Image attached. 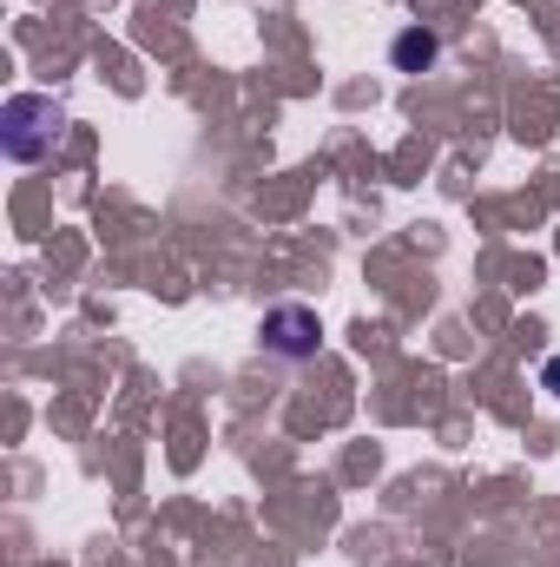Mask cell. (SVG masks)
I'll list each match as a JSON object with an SVG mask.
<instances>
[{
	"mask_svg": "<svg viewBox=\"0 0 560 567\" xmlns=\"http://www.w3.org/2000/svg\"><path fill=\"white\" fill-rule=\"evenodd\" d=\"M265 343L278 350V357H310L317 350V317L303 310V303H283L265 317Z\"/></svg>",
	"mask_w": 560,
	"mask_h": 567,
	"instance_id": "2",
	"label": "cell"
},
{
	"mask_svg": "<svg viewBox=\"0 0 560 567\" xmlns=\"http://www.w3.org/2000/svg\"><path fill=\"white\" fill-rule=\"evenodd\" d=\"M53 126H60L53 100L20 93V100L7 106V152H13V158H40V152H46V140H53Z\"/></svg>",
	"mask_w": 560,
	"mask_h": 567,
	"instance_id": "1",
	"label": "cell"
},
{
	"mask_svg": "<svg viewBox=\"0 0 560 567\" xmlns=\"http://www.w3.org/2000/svg\"><path fill=\"white\" fill-rule=\"evenodd\" d=\"M428 60H435V33H403V40H396V66L422 73Z\"/></svg>",
	"mask_w": 560,
	"mask_h": 567,
	"instance_id": "3",
	"label": "cell"
},
{
	"mask_svg": "<svg viewBox=\"0 0 560 567\" xmlns=\"http://www.w3.org/2000/svg\"><path fill=\"white\" fill-rule=\"evenodd\" d=\"M541 383H548V390H554V396H560V357H554V363H548V370H541Z\"/></svg>",
	"mask_w": 560,
	"mask_h": 567,
	"instance_id": "4",
	"label": "cell"
}]
</instances>
